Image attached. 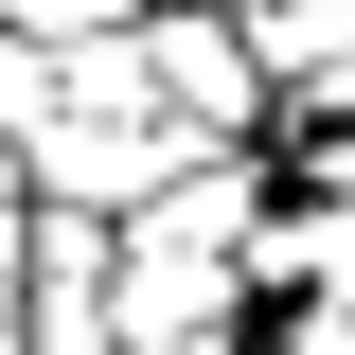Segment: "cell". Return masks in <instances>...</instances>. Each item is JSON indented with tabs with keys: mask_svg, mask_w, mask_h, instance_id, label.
<instances>
[{
	"mask_svg": "<svg viewBox=\"0 0 355 355\" xmlns=\"http://www.w3.org/2000/svg\"><path fill=\"white\" fill-rule=\"evenodd\" d=\"M0 355H53V338H36V320H0Z\"/></svg>",
	"mask_w": 355,
	"mask_h": 355,
	"instance_id": "5",
	"label": "cell"
},
{
	"mask_svg": "<svg viewBox=\"0 0 355 355\" xmlns=\"http://www.w3.org/2000/svg\"><path fill=\"white\" fill-rule=\"evenodd\" d=\"M107 355H266V284L231 231H178V214H125V320Z\"/></svg>",
	"mask_w": 355,
	"mask_h": 355,
	"instance_id": "1",
	"label": "cell"
},
{
	"mask_svg": "<svg viewBox=\"0 0 355 355\" xmlns=\"http://www.w3.org/2000/svg\"><path fill=\"white\" fill-rule=\"evenodd\" d=\"M0 320H36V178H0Z\"/></svg>",
	"mask_w": 355,
	"mask_h": 355,
	"instance_id": "4",
	"label": "cell"
},
{
	"mask_svg": "<svg viewBox=\"0 0 355 355\" xmlns=\"http://www.w3.org/2000/svg\"><path fill=\"white\" fill-rule=\"evenodd\" d=\"M178 107H53L36 142V196H89V214H160V178H178Z\"/></svg>",
	"mask_w": 355,
	"mask_h": 355,
	"instance_id": "2",
	"label": "cell"
},
{
	"mask_svg": "<svg viewBox=\"0 0 355 355\" xmlns=\"http://www.w3.org/2000/svg\"><path fill=\"white\" fill-rule=\"evenodd\" d=\"M107 320H125V214L36 196V338L53 355H107Z\"/></svg>",
	"mask_w": 355,
	"mask_h": 355,
	"instance_id": "3",
	"label": "cell"
}]
</instances>
